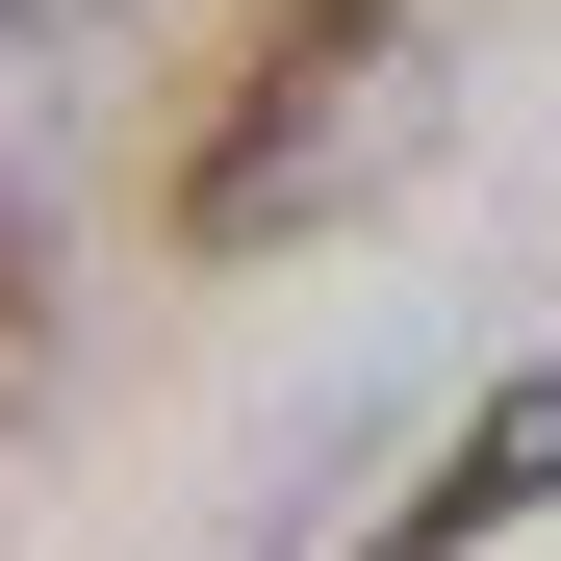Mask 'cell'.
<instances>
[{
	"mask_svg": "<svg viewBox=\"0 0 561 561\" xmlns=\"http://www.w3.org/2000/svg\"><path fill=\"white\" fill-rule=\"evenodd\" d=\"M434 153V77L383 0H280L255 77L205 103V153H179V255H280V230H332V205H383V179Z\"/></svg>",
	"mask_w": 561,
	"mask_h": 561,
	"instance_id": "1",
	"label": "cell"
},
{
	"mask_svg": "<svg viewBox=\"0 0 561 561\" xmlns=\"http://www.w3.org/2000/svg\"><path fill=\"white\" fill-rule=\"evenodd\" d=\"M536 511H561V357H511V383L434 434V485L357 536V561H485V536H536Z\"/></svg>",
	"mask_w": 561,
	"mask_h": 561,
	"instance_id": "2",
	"label": "cell"
},
{
	"mask_svg": "<svg viewBox=\"0 0 561 561\" xmlns=\"http://www.w3.org/2000/svg\"><path fill=\"white\" fill-rule=\"evenodd\" d=\"M103 128H128V26H103V0H0V255H26V205Z\"/></svg>",
	"mask_w": 561,
	"mask_h": 561,
	"instance_id": "3",
	"label": "cell"
},
{
	"mask_svg": "<svg viewBox=\"0 0 561 561\" xmlns=\"http://www.w3.org/2000/svg\"><path fill=\"white\" fill-rule=\"evenodd\" d=\"M26 383H51V255H0V434H26Z\"/></svg>",
	"mask_w": 561,
	"mask_h": 561,
	"instance_id": "4",
	"label": "cell"
}]
</instances>
